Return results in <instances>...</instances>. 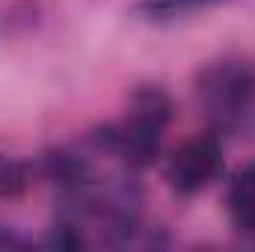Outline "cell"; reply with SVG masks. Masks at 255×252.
<instances>
[{"label": "cell", "mask_w": 255, "mask_h": 252, "mask_svg": "<svg viewBox=\"0 0 255 252\" xmlns=\"http://www.w3.org/2000/svg\"><path fill=\"white\" fill-rule=\"evenodd\" d=\"M27 187V166L0 151V196H18Z\"/></svg>", "instance_id": "6"}, {"label": "cell", "mask_w": 255, "mask_h": 252, "mask_svg": "<svg viewBox=\"0 0 255 252\" xmlns=\"http://www.w3.org/2000/svg\"><path fill=\"white\" fill-rule=\"evenodd\" d=\"M172 122V101L157 86H139L130 92L125 116L92 133L95 145L116 154L128 169H145L157 160L163 130Z\"/></svg>", "instance_id": "1"}, {"label": "cell", "mask_w": 255, "mask_h": 252, "mask_svg": "<svg viewBox=\"0 0 255 252\" xmlns=\"http://www.w3.org/2000/svg\"><path fill=\"white\" fill-rule=\"evenodd\" d=\"M220 169H223V142L217 133H196L178 142L163 163V175L178 196L202 193L211 181H217Z\"/></svg>", "instance_id": "3"}, {"label": "cell", "mask_w": 255, "mask_h": 252, "mask_svg": "<svg viewBox=\"0 0 255 252\" xmlns=\"http://www.w3.org/2000/svg\"><path fill=\"white\" fill-rule=\"evenodd\" d=\"M196 101L214 130H235L255 101V65L217 60L196 74Z\"/></svg>", "instance_id": "2"}, {"label": "cell", "mask_w": 255, "mask_h": 252, "mask_svg": "<svg viewBox=\"0 0 255 252\" xmlns=\"http://www.w3.org/2000/svg\"><path fill=\"white\" fill-rule=\"evenodd\" d=\"M226 205H229V217L235 229L244 235H255V160L235 172Z\"/></svg>", "instance_id": "4"}, {"label": "cell", "mask_w": 255, "mask_h": 252, "mask_svg": "<svg viewBox=\"0 0 255 252\" xmlns=\"http://www.w3.org/2000/svg\"><path fill=\"white\" fill-rule=\"evenodd\" d=\"M27 238H21L15 229L9 226H0V252H12V250H27Z\"/></svg>", "instance_id": "7"}, {"label": "cell", "mask_w": 255, "mask_h": 252, "mask_svg": "<svg viewBox=\"0 0 255 252\" xmlns=\"http://www.w3.org/2000/svg\"><path fill=\"white\" fill-rule=\"evenodd\" d=\"M214 3L220 0H139L136 12L142 18H175V15H187V12L214 6Z\"/></svg>", "instance_id": "5"}]
</instances>
